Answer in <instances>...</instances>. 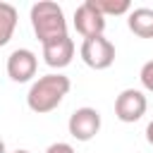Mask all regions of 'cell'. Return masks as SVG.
<instances>
[{
    "mask_svg": "<svg viewBox=\"0 0 153 153\" xmlns=\"http://www.w3.org/2000/svg\"><path fill=\"white\" fill-rule=\"evenodd\" d=\"M67 129L76 141H91L100 131V112L96 108H76L69 115Z\"/></svg>",
    "mask_w": 153,
    "mask_h": 153,
    "instance_id": "cell-4",
    "label": "cell"
},
{
    "mask_svg": "<svg viewBox=\"0 0 153 153\" xmlns=\"http://www.w3.org/2000/svg\"><path fill=\"white\" fill-rule=\"evenodd\" d=\"M139 79H141L143 88L153 93V60L143 62V67H141V72H139Z\"/></svg>",
    "mask_w": 153,
    "mask_h": 153,
    "instance_id": "cell-12",
    "label": "cell"
},
{
    "mask_svg": "<svg viewBox=\"0 0 153 153\" xmlns=\"http://www.w3.org/2000/svg\"><path fill=\"white\" fill-rule=\"evenodd\" d=\"M29 17H31V26H33V33L41 41V45L67 36V19H65V12L57 2L41 0L36 5H31Z\"/></svg>",
    "mask_w": 153,
    "mask_h": 153,
    "instance_id": "cell-2",
    "label": "cell"
},
{
    "mask_svg": "<svg viewBox=\"0 0 153 153\" xmlns=\"http://www.w3.org/2000/svg\"><path fill=\"white\" fill-rule=\"evenodd\" d=\"M45 153H74V148H72V143L55 141V143H50V146L45 148Z\"/></svg>",
    "mask_w": 153,
    "mask_h": 153,
    "instance_id": "cell-13",
    "label": "cell"
},
{
    "mask_svg": "<svg viewBox=\"0 0 153 153\" xmlns=\"http://www.w3.org/2000/svg\"><path fill=\"white\" fill-rule=\"evenodd\" d=\"M103 17H110V14H129L131 12V2L129 0H88Z\"/></svg>",
    "mask_w": 153,
    "mask_h": 153,
    "instance_id": "cell-11",
    "label": "cell"
},
{
    "mask_svg": "<svg viewBox=\"0 0 153 153\" xmlns=\"http://www.w3.org/2000/svg\"><path fill=\"white\" fill-rule=\"evenodd\" d=\"M0 153H7V151H5V141H2V139H0Z\"/></svg>",
    "mask_w": 153,
    "mask_h": 153,
    "instance_id": "cell-16",
    "label": "cell"
},
{
    "mask_svg": "<svg viewBox=\"0 0 153 153\" xmlns=\"http://www.w3.org/2000/svg\"><path fill=\"white\" fill-rule=\"evenodd\" d=\"M72 57H74V41L69 36H62V38L43 43V60H45L48 67L62 69V67H67L72 62Z\"/></svg>",
    "mask_w": 153,
    "mask_h": 153,
    "instance_id": "cell-8",
    "label": "cell"
},
{
    "mask_svg": "<svg viewBox=\"0 0 153 153\" xmlns=\"http://www.w3.org/2000/svg\"><path fill=\"white\" fill-rule=\"evenodd\" d=\"M12 153H31V151H26V148H17V151H12Z\"/></svg>",
    "mask_w": 153,
    "mask_h": 153,
    "instance_id": "cell-15",
    "label": "cell"
},
{
    "mask_svg": "<svg viewBox=\"0 0 153 153\" xmlns=\"http://www.w3.org/2000/svg\"><path fill=\"white\" fill-rule=\"evenodd\" d=\"M36 67H38V57L29 48H17L7 57V76L17 84L31 81V76H36Z\"/></svg>",
    "mask_w": 153,
    "mask_h": 153,
    "instance_id": "cell-6",
    "label": "cell"
},
{
    "mask_svg": "<svg viewBox=\"0 0 153 153\" xmlns=\"http://www.w3.org/2000/svg\"><path fill=\"white\" fill-rule=\"evenodd\" d=\"M69 88H72L69 76H65L60 72L38 76L26 93V105H29V110H33L38 115H45L62 103V98L69 93Z\"/></svg>",
    "mask_w": 153,
    "mask_h": 153,
    "instance_id": "cell-1",
    "label": "cell"
},
{
    "mask_svg": "<svg viewBox=\"0 0 153 153\" xmlns=\"http://www.w3.org/2000/svg\"><path fill=\"white\" fill-rule=\"evenodd\" d=\"M127 26L139 38H153V10L151 7H136L127 14Z\"/></svg>",
    "mask_w": 153,
    "mask_h": 153,
    "instance_id": "cell-9",
    "label": "cell"
},
{
    "mask_svg": "<svg viewBox=\"0 0 153 153\" xmlns=\"http://www.w3.org/2000/svg\"><path fill=\"white\" fill-rule=\"evenodd\" d=\"M74 29L84 36V38H93V36H103L105 31V17L86 0L74 10Z\"/></svg>",
    "mask_w": 153,
    "mask_h": 153,
    "instance_id": "cell-7",
    "label": "cell"
},
{
    "mask_svg": "<svg viewBox=\"0 0 153 153\" xmlns=\"http://www.w3.org/2000/svg\"><path fill=\"white\" fill-rule=\"evenodd\" d=\"M146 141L153 146V120L148 122V127H146Z\"/></svg>",
    "mask_w": 153,
    "mask_h": 153,
    "instance_id": "cell-14",
    "label": "cell"
},
{
    "mask_svg": "<svg viewBox=\"0 0 153 153\" xmlns=\"http://www.w3.org/2000/svg\"><path fill=\"white\" fill-rule=\"evenodd\" d=\"M146 108H148L146 96L139 88H124L115 98V117L120 122H136V120H141Z\"/></svg>",
    "mask_w": 153,
    "mask_h": 153,
    "instance_id": "cell-5",
    "label": "cell"
},
{
    "mask_svg": "<svg viewBox=\"0 0 153 153\" xmlns=\"http://www.w3.org/2000/svg\"><path fill=\"white\" fill-rule=\"evenodd\" d=\"M17 29V10L10 2H0V48L10 43Z\"/></svg>",
    "mask_w": 153,
    "mask_h": 153,
    "instance_id": "cell-10",
    "label": "cell"
},
{
    "mask_svg": "<svg viewBox=\"0 0 153 153\" xmlns=\"http://www.w3.org/2000/svg\"><path fill=\"white\" fill-rule=\"evenodd\" d=\"M79 55H81L86 67H91V69H108L115 62V45L105 36L84 38V43L79 48Z\"/></svg>",
    "mask_w": 153,
    "mask_h": 153,
    "instance_id": "cell-3",
    "label": "cell"
}]
</instances>
